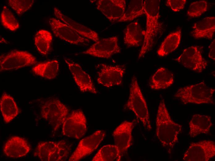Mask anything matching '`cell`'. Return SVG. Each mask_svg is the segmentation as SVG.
<instances>
[{"instance_id": "d590c367", "label": "cell", "mask_w": 215, "mask_h": 161, "mask_svg": "<svg viewBox=\"0 0 215 161\" xmlns=\"http://www.w3.org/2000/svg\"><path fill=\"white\" fill-rule=\"evenodd\" d=\"M215 39L210 44L209 47V57L215 61Z\"/></svg>"}, {"instance_id": "1f68e13d", "label": "cell", "mask_w": 215, "mask_h": 161, "mask_svg": "<svg viewBox=\"0 0 215 161\" xmlns=\"http://www.w3.org/2000/svg\"><path fill=\"white\" fill-rule=\"evenodd\" d=\"M207 8L208 3L205 1L194 2L190 4L187 14L191 18L198 17L206 12Z\"/></svg>"}, {"instance_id": "484cf974", "label": "cell", "mask_w": 215, "mask_h": 161, "mask_svg": "<svg viewBox=\"0 0 215 161\" xmlns=\"http://www.w3.org/2000/svg\"><path fill=\"white\" fill-rule=\"evenodd\" d=\"M143 14H145V0H131L124 15L118 22L133 20Z\"/></svg>"}, {"instance_id": "e0dca14e", "label": "cell", "mask_w": 215, "mask_h": 161, "mask_svg": "<svg viewBox=\"0 0 215 161\" xmlns=\"http://www.w3.org/2000/svg\"><path fill=\"white\" fill-rule=\"evenodd\" d=\"M192 28L191 34L195 39H212L215 31V17H205L195 23Z\"/></svg>"}, {"instance_id": "9c48e42d", "label": "cell", "mask_w": 215, "mask_h": 161, "mask_svg": "<svg viewBox=\"0 0 215 161\" xmlns=\"http://www.w3.org/2000/svg\"><path fill=\"white\" fill-rule=\"evenodd\" d=\"M215 155L214 141L204 140L191 143L183 154L185 161H208Z\"/></svg>"}, {"instance_id": "30bf717a", "label": "cell", "mask_w": 215, "mask_h": 161, "mask_svg": "<svg viewBox=\"0 0 215 161\" xmlns=\"http://www.w3.org/2000/svg\"><path fill=\"white\" fill-rule=\"evenodd\" d=\"M105 136L104 132L98 130L82 139L70 157L69 161H79L91 154L97 148Z\"/></svg>"}, {"instance_id": "7a4b0ae2", "label": "cell", "mask_w": 215, "mask_h": 161, "mask_svg": "<svg viewBox=\"0 0 215 161\" xmlns=\"http://www.w3.org/2000/svg\"><path fill=\"white\" fill-rule=\"evenodd\" d=\"M160 0H145V11L146 15V29L143 31L144 39L138 58L143 57L153 46L154 39L161 30L159 22Z\"/></svg>"}, {"instance_id": "836d02e7", "label": "cell", "mask_w": 215, "mask_h": 161, "mask_svg": "<svg viewBox=\"0 0 215 161\" xmlns=\"http://www.w3.org/2000/svg\"><path fill=\"white\" fill-rule=\"evenodd\" d=\"M113 0H100L96 3L97 9L111 21L112 7Z\"/></svg>"}, {"instance_id": "7c38bea8", "label": "cell", "mask_w": 215, "mask_h": 161, "mask_svg": "<svg viewBox=\"0 0 215 161\" xmlns=\"http://www.w3.org/2000/svg\"><path fill=\"white\" fill-rule=\"evenodd\" d=\"M49 23L56 37L70 44L78 45L89 41L88 39L81 36L70 27L58 19L50 18Z\"/></svg>"}, {"instance_id": "ffe728a7", "label": "cell", "mask_w": 215, "mask_h": 161, "mask_svg": "<svg viewBox=\"0 0 215 161\" xmlns=\"http://www.w3.org/2000/svg\"><path fill=\"white\" fill-rule=\"evenodd\" d=\"M174 81L173 73L165 68L161 67L152 76L149 82V86L154 90L164 89L171 86Z\"/></svg>"}, {"instance_id": "277c9868", "label": "cell", "mask_w": 215, "mask_h": 161, "mask_svg": "<svg viewBox=\"0 0 215 161\" xmlns=\"http://www.w3.org/2000/svg\"><path fill=\"white\" fill-rule=\"evenodd\" d=\"M124 108L132 111L146 129L148 130L151 129L146 102L135 76L132 78L129 98Z\"/></svg>"}, {"instance_id": "8992f818", "label": "cell", "mask_w": 215, "mask_h": 161, "mask_svg": "<svg viewBox=\"0 0 215 161\" xmlns=\"http://www.w3.org/2000/svg\"><path fill=\"white\" fill-rule=\"evenodd\" d=\"M203 47L193 46L187 48L175 59L185 67L196 72L200 73L208 65L207 60L203 57Z\"/></svg>"}, {"instance_id": "9a60e30c", "label": "cell", "mask_w": 215, "mask_h": 161, "mask_svg": "<svg viewBox=\"0 0 215 161\" xmlns=\"http://www.w3.org/2000/svg\"><path fill=\"white\" fill-rule=\"evenodd\" d=\"M133 123L124 121L120 124L113 132V136L115 145L118 148L122 156L126 152L131 144Z\"/></svg>"}, {"instance_id": "f1b7e54d", "label": "cell", "mask_w": 215, "mask_h": 161, "mask_svg": "<svg viewBox=\"0 0 215 161\" xmlns=\"http://www.w3.org/2000/svg\"><path fill=\"white\" fill-rule=\"evenodd\" d=\"M2 25L12 31H15L19 28V24L11 11L4 6L1 15Z\"/></svg>"}, {"instance_id": "4dcf8cb0", "label": "cell", "mask_w": 215, "mask_h": 161, "mask_svg": "<svg viewBox=\"0 0 215 161\" xmlns=\"http://www.w3.org/2000/svg\"><path fill=\"white\" fill-rule=\"evenodd\" d=\"M70 149V147L65 141H59L57 148L49 157L48 161L64 160L67 157Z\"/></svg>"}, {"instance_id": "e575fe53", "label": "cell", "mask_w": 215, "mask_h": 161, "mask_svg": "<svg viewBox=\"0 0 215 161\" xmlns=\"http://www.w3.org/2000/svg\"><path fill=\"white\" fill-rule=\"evenodd\" d=\"M186 0H167L166 5L174 12H178L183 9L186 3Z\"/></svg>"}, {"instance_id": "8fae6325", "label": "cell", "mask_w": 215, "mask_h": 161, "mask_svg": "<svg viewBox=\"0 0 215 161\" xmlns=\"http://www.w3.org/2000/svg\"><path fill=\"white\" fill-rule=\"evenodd\" d=\"M120 51L118 37L114 36L99 40L82 53L95 57L108 59Z\"/></svg>"}, {"instance_id": "d6986e66", "label": "cell", "mask_w": 215, "mask_h": 161, "mask_svg": "<svg viewBox=\"0 0 215 161\" xmlns=\"http://www.w3.org/2000/svg\"><path fill=\"white\" fill-rule=\"evenodd\" d=\"M212 126L211 116L199 114L194 115L189 122V134L191 137H195L200 134H206Z\"/></svg>"}, {"instance_id": "cb8c5ba5", "label": "cell", "mask_w": 215, "mask_h": 161, "mask_svg": "<svg viewBox=\"0 0 215 161\" xmlns=\"http://www.w3.org/2000/svg\"><path fill=\"white\" fill-rule=\"evenodd\" d=\"M181 35V29H179L167 35L158 49V54L163 57L175 50L180 43Z\"/></svg>"}, {"instance_id": "603a6c76", "label": "cell", "mask_w": 215, "mask_h": 161, "mask_svg": "<svg viewBox=\"0 0 215 161\" xmlns=\"http://www.w3.org/2000/svg\"><path fill=\"white\" fill-rule=\"evenodd\" d=\"M59 69V63L57 60H53L37 64L32 69L36 75L48 79L57 76Z\"/></svg>"}, {"instance_id": "44dd1931", "label": "cell", "mask_w": 215, "mask_h": 161, "mask_svg": "<svg viewBox=\"0 0 215 161\" xmlns=\"http://www.w3.org/2000/svg\"><path fill=\"white\" fill-rule=\"evenodd\" d=\"M0 111L5 122L10 123L19 113L18 107L13 98L6 93L2 95L0 100Z\"/></svg>"}, {"instance_id": "2e32d148", "label": "cell", "mask_w": 215, "mask_h": 161, "mask_svg": "<svg viewBox=\"0 0 215 161\" xmlns=\"http://www.w3.org/2000/svg\"><path fill=\"white\" fill-rule=\"evenodd\" d=\"M31 149V146L26 140L18 136H13L6 142L3 150L7 156L17 158L26 155Z\"/></svg>"}, {"instance_id": "5bb4252c", "label": "cell", "mask_w": 215, "mask_h": 161, "mask_svg": "<svg viewBox=\"0 0 215 161\" xmlns=\"http://www.w3.org/2000/svg\"><path fill=\"white\" fill-rule=\"evenodd\" d=\"M64 60L80 90L82 92L97 93L92 80L90 75L86 73L79 64L69 59Z\"/></svg>"}, {"instance_id": "4fadbf2b", "label": "cell", "mask_w": 215, "mask_h": 161, "mask_svg": "<svg viewBox=\"0 0 215 161\" xmlns=\"http://www.w3.org/2000/svg\"><path fill=\"white\" fill-rule=\"evenodd\" d=\"M125 68L124 66L102 64L98 73L97 81L104 87H111L122 84Z\"/></svg>"}, {"instance_id": "7402d4cb", "label": "cell", "mask_w": 215, "mask_h": 161, "mask_svg": "<svg viewBox=\"0 0 215 161\" xmlns=\"http://www.w3.org/2000/svg\"><path fill=\"white\" fill-rule=\"evenodd\" d=\"M143 31L137 21L133 22L128 24L124 32V41L128 46H139L143 38Z\"/></svg>"}, {"instance_id": "d4e9b609", "label": "cell", "mask_w": 215, "mask_h": 161, "mask_svg": "<svg viewBox=\"0 0 215 161\" xmlns=\"http://www.w3.org/2000/svg\"><path fill=\"white\" fill-rule=\"evenodd\" d=\"M120 153L115 145H108L103 146L94 156L92 161H119Z\"/></svg>"}, {"instance_id": "3957f363", "label": "cell", "mask_w": 215, "mask_h": 161, "mask_svg": "<svg viewBox=\"0 0 215 161\" xmlns=\"http://www.w3.org/2000/svg\"><path fill=\"white\" fill-rule=\"evenodd\" d=\"M215 91L214 89L210 87L203 81L178 89L174 97L184 105L213 104Z\"/></svg>"}, {"instance_id": "52a82bcc", "label": "cell", "mask_w": 215, "mask_h": 161, "mask_svg": "<svg viewBox=\"0 0 215 161\" xmlns=\"http://www.w3.org/2000/svg\"><path fill=\"white\" fill-rule=\"evenodd\" d=\"M36 62V58L28 52L13 50L1 56L0 70L17 69L34 65Z\"/></svg>"}, {"instance_id": "ba28073f", "label": "cell", "mask_w": 215, "mask_h": 161, "mask_svg": "<svg viewBox=\"0 0 215 161\" xmlns=\"http://www.w3.org/2000/svg\"><path fill=\"white\" fill-rule=\"evenodd\" d=\"M86 130V117L81 110L73 111L67 117L62 125L64 136L77 139L83 137Z\"/></svg>"}, {"instance_id": "83f0119b", "label": "cell", "mask_w": 215, "mask_h": 161, "mask_svg": "<svg viewBox=\"0 0 215 161\" xmlns=\"http://www.w3.org/2000/svg\"><path fill=\"white\" fill-rule=\"evenodd\" d=\"M59 141H44L39 143L35 150L34 155L42 161H48L50 156L55 151Z\"/></svg>"}, {"instance_id": "d6a6232c", "label": "cell", "mask_w": 215, "mask_h": 161, "mask_svg": "<svg viewBox=\"0 0 215 161\" xmlns=\"http://www.w3.org/2000/svg\"><path fill=\"white\" fill-rule=\"evenodd\" d=\"M33 0H9V6L17 13L20 15L29 10L34 2Z\"/></svg>"}, {"instance_id": "5b68a950", "label": "cell", "mask_w": 215, "mask_h": 161, "mask_svg": "<svg viewBox=\"0 0 215 161\" xmlns=\"http://www.w3.org/2000/svg\"><path fill=\"white\" fill-rule=\"evenodd\" d=\"M40 111L42 117L51 125L54 132L62 126L69 112L66 106L56 99L43 102Z\"/></svg>"}, {"instance_id": "6da1fadb", "label": "cell", "mask_w": 215, "mask_h": 161, "mask_svg": "<svg viewBox=\"0 0 215 161\" xmlns=\"http://www.w3.org/2000/svg\"><path fill=\"white\" fill-rule=\"evenodd\" d=\"M156 133L163 147L170 154L178 141L182 126L171 119L163 99L160 101L156 120Z\"/></svg>"}, {"instance_id": "4316f807", "label": "cell", "mask_w": 215, "mask_h": 161, "mask_svg": "<svg viewBox=\"0 0 215 161\" xmlns=\"http://www.w3.org/2000/svg\"><path fill=\"white\" fill-rule=\"evenodd\" d=\"M52 39L49 32L42 29L38 31L34 37L35 44L38 51L43 55H47L50 50Z\"/></svg>"}, {"instance_id": "ac0fdd59", "label": "cell", "mask_w": 215, "mask_h": 161, "mask_svg": "<svg viewBox=\"0 0 215 161\" xmlns=\"http://www.w3.org/2000/svg\"><path fill=\"white\" fill-rule=\"evenodd\" d=\"M54 13L57 18L70 27L82 37L95 42L99 40L96 32L64 15L56 7L54 8Z\"/></svg>"}, {"instance_id": "f546056e", "label": "cell", "mask_w": 215, "mask_h": 161, "mask_svg": "<svg viewBox=\"0 0 215 161\" xmlns=\"http://www.w3.org/2000/svg\"><path fill=\"white\" fill-rule=\"evenodd\" d=\"M126 8L125 0H113L111 9V19L112 23L118 22L124 15Z\"/></svg>"}]
</instances>
